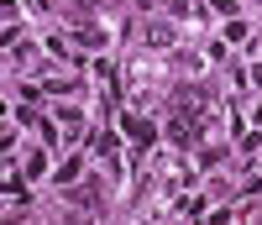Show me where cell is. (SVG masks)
Wrapping results in <instances>:
<instances>
[{
    "label": "cell",
    "instance_id": "cell-1",
    "mask_svg": "<svg viewBox=\"0 0 262 225\" xmlns=\"http://www.w3.org/2000/svg\"><path fill=\"white\" fill-rule=\"evenodd\" d=\"M121 126H126V137H131V147H137V152H152L158 131H152V121H147V116H137V110H131V116H126Z\"/></svg>",
    "mask_w": 262,
    "mask_h": 225
},
{
    "label": "cell",
    "instance_id": "cell-2",
    "mask_svg": "<svg viewBox=\"0 0 262 225\" xmlns=\"http://www.w3.org/2000/svg\"><path fill=\"white\" fill-rule=\"evenodd\" d=\"M63 37L79 42V48H105V27H69Z\"/></svg>",
    "mask_w": 262,
    "mask_h": 225
},
{
    "label": "cell",
    "instance_id": "cell-3",
    "mask_svg": "<svg viewBox=\"0 0 262 225\" xmlns=\"http://www.w3.org/2000/svg\"><path fill=\"white\" fill-rule=\"evenodd\" d=\"M173 21H147V48H173Z\"/></svg>",
    "mask_w": 262,
    "mask_h": 225
},
{
    "label": "cell",
    "instance_id": "cell-4",
    "mask_svg": "<svg viewBox=\"0 0 262 225\" xmlns=\"http://www.w3.org/2000/svg\"><path fill=\"white\" fill-rule=\"evenodd\" d=\"M69 199H74V205H84V210H95V205H100V184H74Z\"/></svg>",
    "mask_w": 262,
    "mask_h": 225
},
{
    "label": "cell",
    "instance_id": "cell-5",
    "mask_svg": "<svg viewBox=\"0 0 262 225\" xmlns=\"http://www.w3.org/2000/svg\"><path fill=\"white\" fill-rule=\"evenodd\" d=\"M32 58H37V48H32V42H11V63H16V69H27Z\"/></svg>",
    "mask_w": 262,
    "mask_h": 225
},
{
    "label": "cell",
    "instance_id": "cell-6",
    "mask_svg": "<svg viewBox=\"0 0 262 225\" xmlns=\"http://www.w3.org/2000/svg\"><path fill=\"white\" fill-rule=\"evenodd\" d=\"M90 147H95V152H105V157H116V137H111V131H95Z\"/></svg>",
    "mask_w": 262,
    "mask_h": 225
},
{
    "label": "cell",
    "instance_id": "cell-7",
    "mask_svg": "<svg viewBox=\"0 0 262 225\" xmlns=\"http://www.w3.org/2000/svg\"><path fill=\"white\" fill-rule=\"evenodd\" d=\"M79 168H84V163H79V157H69V163H63V168H58V189H63V184H74V178H79Z\"/></svg>",
    "mask_w": 262,
    "mask_h": 225
},
{
    "label": "cell",
    "instance_id": "cell-8",
    "mask_svg": "<svg viewBox=\"0 0 262 225\" xmlns=\"http://www.w3.org/2000/svg\"><path fill=\"white\" fill-rule=\"evenodd\" d=\"M179 215H205V199H200V194H184V199H179Z\"/></svg>",
    "mask_w": 262,
    "mask_h": 225
},
{
    "label": "cell",
    "instance_id": "cell-9",
    "mask_svg": "<svg viewBox=\"0 0 262 225\" xmlns=\"http://www.w3.org/2000/svg\"><path fill=\"white\" fill-rule=\"evenodd\" d=\"M58 126H63V131H79V110L63 105V110H58Z\"/></svg>",
    "mask_w": 262,
    "mask_h": 225
},
{
    "label": "cell",
    "instance_id": "cell-10",
    "mask_svg": "<svg viewBox=\"0 0 262 225\" xmlns=\"http://www.w3.org/2000/svg\"><path fill=\"white\" fill-rule=\"evenodd\" d=\"M247 189H262V173H257V178H252V184H247Z\"/></svg>",
    "mask_w": 262,
    "mask_h": 225
},
{
    "label": "cell",
    "instance_id": "cell-11",
    "mask_svg": "<svg viewBox=\"0 0 262 225\" xmlns=\"http://www.w3.org/2000/svg\"><path fill=\"white\" fill-rule=\"evenodd\" d=\"M252 79H257V84H262V63H257V69H252Z\"/></svg>",
    "mask_w": 262,
    "mask_h": 225
}]
</instances>
